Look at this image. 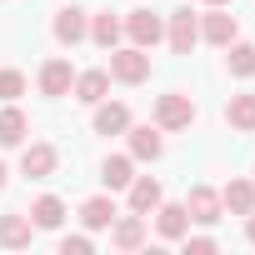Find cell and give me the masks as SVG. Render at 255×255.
<instances>
[{"mask_svg":"<svg viewBox=\"0 0 255 255\" xmlns=\"http://www.w3.org/2000/svg\"><path fill=\"white\" fill-rule=\"evenodd\" d=\"M65 85H70V65L65 60H50L45 65V95H60Z\"/></svg>","mask_w":255,"mask_h":255,"instance_id":"obj_1","label":"cell"},{"mask_svg":"<svg viewBox=\"0 0 255 255\" xmlns=\"http://www.w3.org/2000/svg\"><path fill=\"white\" fill-rule=\"evenodd\" d=\"M115 75H120V80H140V75H145V60H140L135 50H125V55H115Z\"/></svg>","mask_w":255,"mask_h":255,"instance_id":"obj_2","label":"cell"},{"mask_svg":"<svg viewBox=\"0 0 255 255\" xmlns=\"http://www.w3.org/2000/svg\"><path fill=\"white\" fill-rule=\"evenodd\" d=\"M110 220H115V205H110V200H90V205H85V225H90V230H100V225H110Z\"/></svg>","mask_w":255,"mask_h":255,"instance_id":"obj_3","label":"cell"},{"mask_svg":"<svg viewBox=\"0 0 255 255\" xmlns=\"http://www.w3.org/2000/svg\"><path fill=\"white\" fill-rule=\"evenodd\" d=\"M50 165H55V155H50L45 145H35V150L25 155V175H50Z\"/></svg>","mask_w":255,"mask_h":255,"instance_id":"obj_4","label":"cell"},{"mask_svg":"<svg viewBox=\"0 0 255 255\" xmlns=\"http://www.w3.org/2000/svg\"><path fill=\"white\" fill-rule=\"evenodd\" d=\"M65 220V210H60V200H40L35 205V225H45V230H55Z\"/></svg>","mask_w":255,"mask_h":255,"instance_id":"obj_5","label":"cell"},{"mask_svg":"<svg viewBox=\"0 0 255 255\" xmlns=\"http://www.w3.org/2000/svg\"><path fill=\"white\" fill-rule=\"evenodd\" d=\"M20 135H25V120H20L15 110H10V115H0V140H5V145H15Z\"/></svg>","mask_w":255,"mask_h":255,"instance_id":"obj_6","label":"cell"},{"mask_svg":"<svg viewBox=\"0 0 255 255\" xmlns=\"http://www.w3.org/2000/svg\"><path fill=\"white\" fill-rule=\"evenodd\" d=\"M160 120H165V125H185V120H190V105H185V100H175V95H170V100H165V105H160Z\"/></svg>","mask_w":255,"mask_h":255,"instance_id":"obj_7","label":"cell"},{"mask_svg":"<svg viewBox=\"0 0 255 255\" xmlns=\"http://www.w3.org/2000/svg\"><path fill=\"white\" fill-rule=\"evenodd\" d=\"M0 240H5V245H25V240H30V225H20V220H0Z\"/></svg>","mask_w":255,"mask_h":255,"instance_id":"obj_8","label":"cell"},{"mask_svg":"<svg viewBox=\"0 0 255 255\" xmlns=\"http://www.w3.org/2000/svg\"><path fill=\"white\" fill-rule=\"evenodd\" d=\"M130 200H135V210H150V205H155V200H160V185H155V180H140V185H135V195H130Z\"/></svg>","mask_w":255,"mask_h":255,"instance_id":"obj_9","label":"cell"},{"mask_svg":"<svg viewBox=\"0 0 255 255\" xmlns=\"http://www.w3.org/2000/svg\"><path fill=\"white\" fill-rule=\"evenodd\" d=\"M125 120H130V115H125V105H110V110H100V120H95V125H100V130L110 135V130H120Z\"/></svg>","mask_w":255,"mask_h":255,"instance_id":"obj_10","label":"cell"},{"mask_svg":"<svg viewBox=\"0 0 255 255\" xmlns=\"http://www.w3.org/2000/svg\"><path fill=\"white\" fill-rule=\"evenodd\" d=\"M230 120L250 130V125H255V100H250V95H245V100H235V105H230Z\"/></svg>","mask_w":255,"mask_h":255,"instance_id":"obj_11","label":"cell"},{"mask_svg":"<svg viewBox=\"0 0 255 255\" xmlns=\"http://www.w3.org/2000/svg\"><path fill=\"white\" fill-rule=\"evenodd\" d=\"M190 205H195V220H215V195L210 190H195Z\"/></svg>","mask_w":255,"mask_h":255,"instance_id":"obj_12","label":"cell"},{"mask_svg":"<svg viewBox=\"0 0 255 255\" xmlns=\"http://www.w3.org/2000/svg\"><path fill=\"white\" fill-rule=\"evenodd\" d=\"M160 230H165V235H180V230H185V210H180V205L160 210Z\"/></svg>","mask_w":255,"mask_h":255,"instance_id":"obj_13","label":"cell"},{"mask_svg":"<svg viewBox=\"0 0 255 255\" xmlns=\"http://www.w3.org/2000/svg\"><path fill=\"white\" fill-rule=\"evenodd\" d=\"M130 180V160H105V185H125Z\"/></svg>","mask_w":255,"mask_h":255,"instance_id":"obj_14","label":"cell"},{"mask_svg":"<svg viewBox=\"0 0 255 255\" xmlns=\"http://www.w3.org/2000/svg\"><path fill=\"white\" fill-rule=\"evenodd\" d=\"M130 30H135V40H155V35H160V25H155V20H150L145 10H140V15L130 20Z\"/></svg>","mask_w":255,"mask_h":255,"instance_id":"obj_15","label":"cell"},{"mask_svg":"<svg viewBox=\"0 0 255 255\" xmlns=\"http://www.w3.org/2000/svg\"><path fill=\"white\" fill-rule=\"evenodd\" d=\"M100 95H105V75L95 70V75H85V80H80V100H100Z\"/></svg>","mask_w":255,"mask_h":255,"instance_id":"obj_16","label":"cell"},{"mask_svg":"<svg viewBox=\"0 0 255 255\" xmlns=\"http://www.w3.org/2000/svg\"><path fill=\"white\" fill-rule=\"evenodd\" d=\"M135 155H160V135L155 130H135Z\"/></svg>","mask_w":255,"mask_h":255,"instance_id":"obj_17","label":"cell"},{"mask_svg":"<svg viewBox=\"0 0 255 255\" xmlns=\"http://www.w3.org/2000/svg\"><path fill=\"white\" fill-rule=\"evenodd\" d=\"M190 40H195V25H190V15H180L175 20V50H190Z\"/></svg>","mask_w":255,"mask_h":255,"instance_id":"obj_18","label":"cell"},{"mask_svg":"<svg viewBox=\"0 0 255 255\" xmlns=\"http://www.w3.org/2000/svg\"><path fill=\"white\" fill-rule=\"evenodd\" d=\"M225 200H230L235 210H250V205H255V195H250V185H230V190H225Z\"/></svg>","mask_w":255,"mask_h":255,"instance_id":"obj_19","label":"cell"},{"mask_svg":"<svg viewBox=\"0 0 255 255\" xmlns=\"http://www.w3.org/2000/svg\"><path fill=\"white\" fill-rule=\"evenodd\" d=\"M55 30H60V40H75V35H80V15H75V10H65Z\"/></svg>","mask_w":255,"mask_h":255,"instance_id":"obj_20","label":"cell"},{"mask_svg":"<svg viewBox=\"0 0 255 255\" xmlns=\"http://www.w3.org/2000/svg\"><path fill=\"white\" fill-rule=\"evenodd\" d=\"M230 65H235L240 75H250V70H255V50H250V45H240V50L230 55Z\"/></svg>","mask_w":255,"mask_h":255,"instance_id":"obj_21","label":"cell"},{"mask_svg":"<svg viewBox=\"0 0 255 255\" xmlns=\"http://www.w3.org/2000/svg\"><path fill=\"white\" fill-rule=\"evenodd\" d=\"M115 240H120V245H140V220H125V225L115 230Z\"/></svg>","mask_w":255,"mask_h":255,"instance_id":"obj_22","label":"cell"},{"mask_svg":"<svg viewBox=\"0 0 255 255\" xmlns=\"http://www.w3.org/2000/svg\"><path fill=\"white\" fill-rule=\"evenodd\" d=\"M25 90V80L15 75V70H5V75H0V95H20Z\"/></svg>","mask_w":255,"mask_h":255,"instance_id":"obj_23","label":"cell"},{"mask_svg":"<svg viewBox=\"0 0 255 255\" xmlns=\"http://www.w3.org/2000/svg\"><path fill=\"white\" fill-rule=\"evenodd\" d=\"M210 40H230V20H225V15L210 20Z\"/></svg>","mask_w":255,"mask_h":255,"instance_id":"obj_24","label":"cell"},{"mask_svg":"<svg viewBox=\"0 0 255 255\" xmlns=\"http://www.w3.org/2000/svg\"><path fill=\"white\" fill-rule=\"evenodd\" d=\"M95 40H105V45H110V40H115V25H110V20H100V25H95Z\"/></svg>","mask_w":255,"mask_h":255,"instance_id":"obj_25","label":"cell"},{"mask_svg":"<svg viewBox=\"0 0 255 255\" xmlns=\"http://www.w3.org/2000/svg\"><path fill=\"white\" fill-rule=\"evenodd\" d=\"M250 240H255V220H250Z\"/></svg>","mask_w":255,"mask_h":255,"instance_id":"obj_26","label":"cell"},{"mask_svg":"<svg viewBox=\"0 0 255 255\" xmlns=\"http://www.w3.org/2000/svg\"><path fill=\"white\" fill-rule=\"evenodd\" d=\"M0 185H5V170H0Z\"/></svg>","mask_w":255,"mask_h":255,"instance_id":"obj_27","label":"cell"}]
</instances>
